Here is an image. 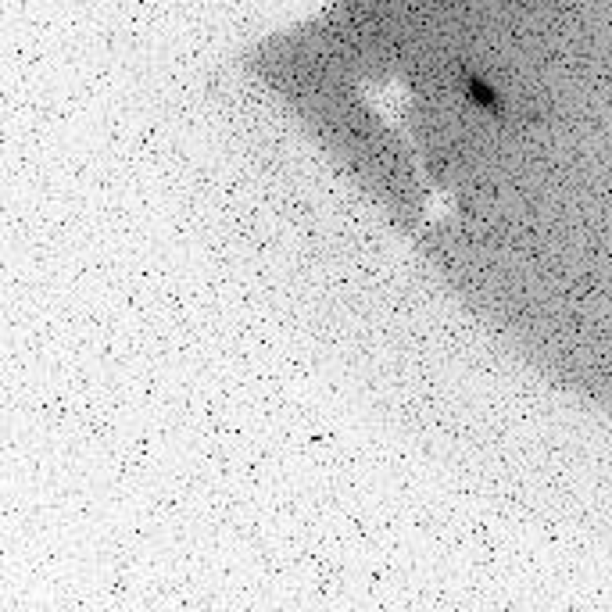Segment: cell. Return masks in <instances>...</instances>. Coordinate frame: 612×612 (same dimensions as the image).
I'll use <instances>...</instances> for the list:
<instances>
[{"label":"cell","instance_id":"1","mask_svg":"<svg viewBox=\"0 0 612 612\" xmlns=\"http://www.w3.org/2000/svg\"><path fill=\"white\" fill-rule=\"evenodd\" d=\"M469 97H473L480 107H494V112H498V97H494V90H491V86H483L480 79H469Z\"/></svg>","mask_w":612,"mask_h":612}]
</instances>
